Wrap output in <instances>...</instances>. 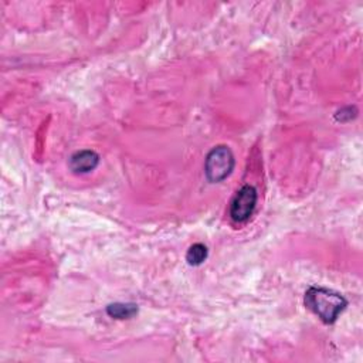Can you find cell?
Returning a JSON list of instances; mask_svg holds the SVG:
<instances>
[{"label":"cell","instance_id":"obj_1","mask_svg":"<svg viewBox=\"0 0 363 363\" xmlns=\"http://www.w3.org/2000/svg\"><path fill=\"white\" fill-rule=\"evenodd\" d=\"M305 305L325 323H333L347 305L345 296L323 286H309L305 292Z\"/></svg>","mask_w":363,"mask_h":363},{"label":"cell","instance_id":"obj_2","mask_svg":"<svg viewBox=\"0 0 363 363\" xmlns=\"http://www.w3.org/2000/svg\"><path fill=\"white\" fill-rule=\"evenodd\" d=\"M234 169V156L228 146L218 145L213 147L204 162V172L211 183L224 180Z\"/></svg>","mask_w":363,"mask_h":363},{"label":"cell","instance_id":"obj_3","mask_svg":"<svg viewBox=\"0 0 363 363\" xmlns=\"http://www.w3.org/2000/svg\"><path fill=\"white\" fill-rule=\"evenodd\" d=\"M257 190L254 186H242L234 196L230 206V216L235 223L247 221L254 213L257 204Z\"/></svg>","mask_w":363,"mask_h":363},{"label":"cell","instance_id":"obj_4","mask_svg":"<svg viewBox=\"0 0 363 363\" xmlns=\"http://www.w3.org/2000/svg\"><path fill=\"white\" fill-rule=\"evenodd\" d=\"M99 163V156L96 152L84 149L79 152H75L69 159L71 170L75 173H88L94 170Z\"/></svg>","mask_w":363,"mask_h":363},{"label":"cell","instance_id":"obj_5","mask_svg":"<svg viewBox=\"0 0 363 363\" xmlns=\"http://www.w3.org/2000/svg\"><path fill=\"white\" fill-rule=\"evenodd\" d=\"M138 308L133 303H112L106 308V312L109 316L116 318V319H125L130 318L136 313Z\"/></svg>","mask_w":363,"mask_h":363},{"label":"cell","instance_id":"obj_6","mask_svg":"<svg viewBox=\"0 0 363 363\" xmlns=\"http://www.w3.org/2000/svg\"><path fill=\"white\" fill-rule=\"evenodd\" d=\"M207 258V247L201 242L193 244L186 254V259L190 265H200Z\"/></svg>","mask_w":363,"mask_h":363}]
</instances>
